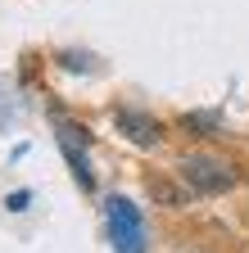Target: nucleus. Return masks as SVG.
Masks as SVG:
<instances>
[{
  "mask_svg": "<svg viewBox=\"0 0 249 253\" xmlns=\"http://www.w3.org/2000/svg\"><path fill=\"white\" fill-rule=\"evenodd\" d=\"M118 126H132V140L136 145H154V140H159V126H154L149 118H136V113H118Z\"/></svg>",
  "mask_w": 249,
  "mask_h": 253,
  "instance_id": "3",
  "label": "nucleus"
},
{
  "mask_svg": "<svg viewBox=\"0 0 249 253\" xmlns=\"http://www.w3.org/2000/svg\"><path fill=\"white\" fill-rule=\"evenodd\" d=\"M104 221H109V244H113V253H145V221H141V212H136L132 199L113 195L104 204Z\"/></svg>",
  "mask_w": 249,
  "mask_h": 253,
  "instance_id": "1",
  "label": "nucleus"
},
{
  "mask_svg": "<svg viewBox=\"0 0 249 253\" xmlns=\"http://www.w3.org/2000/svg\"><path fill=\"white\" fill-rule=\"evenodd\" d=\"M181 176L191 181L199 195H222V190L236 185V172L222 163V158H208V154H191V158L181 163Z\"/></svg>",
  "mask_w": 249,
  "mask_h": 253,
  "instance_id": "2",
  "label": "nucleus"
}]
</instances>
